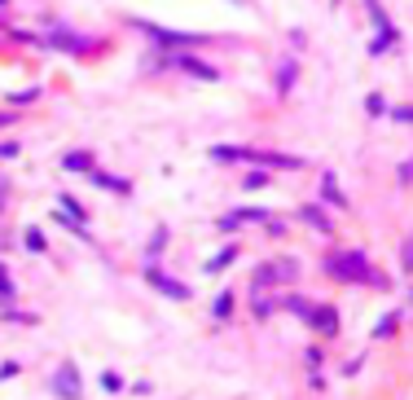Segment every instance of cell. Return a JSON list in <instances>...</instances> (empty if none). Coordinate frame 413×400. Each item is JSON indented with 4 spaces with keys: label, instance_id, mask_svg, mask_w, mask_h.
Listing matches in <instances>:
<instances>
[{
    "label": "cell",
    "instance_id": "cell-17",
    "mask_svg": "<svg viewBox=\"0 0 413 400\" xmlns=\"http://www.w3.org/2000/svg\"><path fill=\"white\" fill-rule=\"evenodd\" d=\"M273 278L277 282H295L299 278V264L295 260H273Z\"/></svg>",
    "mask_w": 413,
    "mask_h": 400
},
{
    "label": "cell",
    "instance_id": "cell-6",
    "mask_svg": "<svg viewBox=\"0 0 413 400\" xmlns=\"http://www.w3.org/2000/svg\"><path fill=\"white\" fill-rule=\"evenodd\" d=\"M242 163H264V167H286V172H299L303 167V159H295V154H273V149H246Z\"/></svg>",
    "mask_w": 413,
    "mask_h": 400
},
{
    "label": "cell",
    "instance_id": "cell-18",
    "mask_svg": "<svg viewBox=\"0 0 413 400\" xmlns=\"http://www.w3.org/2000/svg\"><path fill=\"white\" fill-rule=\"evenodd\" d=\"M211 312H216V321H229V317H234V290H220Z\"/></svg>",
    "mask_w": 413,
    "mask_h": 400
},
{
    "label": "cell",
    "instance_id": "cell-22",
    "mask_svg": "<svg viewBox=\"0 0 413 400\" xmlns=\"http://www.w3.org/2000/svg\"><path fill=\"white\" fill-rule=\"evenodd\" d=\"M101 391H123V379H119L115 369H106V374H101Z\"/></svg>",
    "mask_w": 413,
    "mask_h": 400
},
{
    "label": "cell",
    "instance_id": "cell-16",
    "mask_svg": "<svg viewBox=\"0 0 413 400\" xmlns=\"http://www.w3.org/2000/svg\"><path fill=\"white\" fill-rule=\"evenodd\" d=\"M234 260H238V246H224L220 256H211V260H206V273H224Z\"/></svg>",
    "mask_w": 413,
    "mask_h": 400
},
{
    "label": "cell",
    "instance_id": "cell-11",
    "mask_svg": "<svg viewBox=\"0 0 413 400\" xmlns=\"http://www.w3.org/2000/svg\"><path fill=\"white\" fill-rule=\"evenodd\" d=\"M321 198H325V203H334V207H347V194L339 189V177H334V172H325V177H321Z\"/></svg>",
    "mask_w": 413,
    "mask_h": 400
},
{
    "label": "cell",
    "instance_id": "cell-12",
    "mask_svg": "<svg viewBox=\"0 0 413 400\" xmlns=\"http://www.w3.org/2000/svg\"><path fill=\"white\" fill-rule=\"evenodd\" d=\"M277 308H286V312H295L299 321H313V308H317V304H308L303 295H286V299H277Z\"/></svg>",
    "mask_w": 413,
    "mask_h": 400
},
{
    "label": "cell",
    "instance_id": "cell-29",
    "mask_svg": "<svg viewBox=\"0 0 413 400\" xmlns=\"http://www.w3.org/2000/svg\"><path fill=\"white\" fill-rule=\"evenodd\" d=\"M400 181H404V185H409V181H413V159H409V163H404V167H400Z\"/></svg>",
    "mask_w": 413,
    "mask_h": 400
},
{
    "label": "cell",
    "instance_id": "cell-9",
    "mask_svg": "<svg viewBox=\"0 0 413 400\" xmlns=\"http://www.w3.org/2000/svg\"><path fill=\"white\" fill-rule=\"evenodd\" d=\"M88 177H93V185H97V189H110V194H132V185H127L123 177H110V172H101V167H93Z\"/></svg>",
    "mask_w": 413,
    "mask_h": 400
},
{
    "label": "cell",
    "instance_id": "cell-26",
    "mask_svg": "<svg viewBox=\"0 0 413 400\" xmlns=\"http://www.w3.org/2000/svg\"><path fill=\"white\" fill-rule=\"evenodd\" d=\"M400 264H404V273H413V238L404 242V256H400Z\"/></svg>",
    "mask_w": 413,
    "mask_h": 400
},
{
    "label": "cell",
    "instance_id": "cell-25",
    "mask_svg": "<svg viewBox=\"0 0 413 400\" xmlns=\"http://www.w3.org/2000/svg\"><path fill=\"white\" fill-rule=\"evenodd\" d=\"M392 330H396V317H387V321H378V326H374V339H387Z\"/></svg>",
    "mask_w": 413,
    "mask_h": 400
},
{
    "label": "cell",
    "instance_id": "cell-14",
    "mask_svg": "<svg viewBox=\"0 0 413 400\" xmlns=\"http://www.w3.org/2000/svg\"><path fill=\"white\" fill-rule=\"evenodd\" d=\"M58 211H62L66 220H75V224H88V211H84L80 203H75L70 194H62V198H58Z\"/></svg>",
    "mask_w": 413,
    "mask_h": 400
},
{
    "label": "cell",
    "instance_id": "cell-2",
    "mask_svg": "<svg viewBox=\"0 0 413 400\" xmlns=\"http://www.w3.org/2000/svg\"><path fill=\"white\" fill-rule=\"evenodd\" d=\"M273 286H277V278H273V264H260L255 268V278H251V312L255 317H273Z\"/></svg>",
    "mask_w": 413,
    "mask_h": 400
},
{
    "label": "cell",
    "instance_id": "cell-20",
    "mask_svg": "<svg viewBox=\"0 0 413 400\" xmlns=\"http://www.w3.org/2000/svg\"><path fill=\"white\" fill-rule=\"evenodd\" d=\"M291 80H295V62H281V75H277V93H291Z\"/></svg>",
    "mask_w": 413,
    "mask_h": 400
},
{
    "label": "cell",
    "instance_id": "cell-3",
    "mask_svg": "<svg viewBox=\"0 0 413 400\" xmlns=\"http://www.w3.org/2000/svg\"><path fill=\"white\" fill-rule=\"evenodd\" d=\"M132 27L145 31L154 44H202V36H194V31H167V27H154V22H137V18H132Z\"/></svg>",
    "mask_w": 413,
    "mask_h": 400
},
{
    "label": "cell",
    "instance_id": "cell-4",
    "mask_svg": "<svg viewBox=\"0 0 413 400\" xmlns=\"http://www.w3.org/2000/svg\"><path fill=\"white\" fill-rule=\"evenodd\" d=\"M53 391H58L62 400H80V365H75V361H62V365H58Z\"/></svg>",
    "mask_w": 413,
    "mask_h": 400
},
{
    "label": "cell",
    "instance_id": "cell-24",
    "mask_svg": "<svg viewBox=\"0 0 413 400\" xmlns=\"http://www.w3.org/2000/svg\"><path fill=\"white\" fill-rule=\"evenodd\" d=\"M268 185V172H251L246 177V189H264Z\"/></svg>",
    "mask_w": 413,
    "mask_h": 400
},
{
    "label": "cell",
    "instance_id": "cell-8",
    "mask_svg": "<svg viewBox=\"0 0 413 400\" xmlns=\"http://www.w3.org/2000/svg\"><path fill=\"white\" fill-rule=\"evenodd\" d=\"M176 66L185 70V75H194V80H206V84H216V80H220V70H216V66L194 62V58H176Z\"/></svg>",
    "mask_w": 413,
    "mask_h": 400
},
{
    "label": "cell",
    "instance_id": "cell-31",
    "mask_svg": "<svg viewBox=\"0 0 413 400\" xmlns=\"http://www.w3.org/2000/svg\"><path fill=\"white\" fill-rule=\"evenodd\" d=\"M0 5H5V0H0Z\"/></svg>",
    "mask_w": 413,
    "mask_h": 400
},
{
    "label": "cell",
    "instance_id": "cell-13",
    "mask_svg": "<svg viewBox=\"0 0 413 400\" xmlns=\"http://www.w3.org/2000/svg\"><path fill=\"white\" fill-rule=\"evenodd\" d=\"M48 44H58V48H70V53H88V40H80V36H70V31H53L48 36Z\"/></svg>",
    "mask_w": 413,
    "mask_h": 400
},
{
    "label": "cell",
    "instance_id": "cell-30",
    "mask_svg": "<svg viewBox=\"0 0 413 400\" xmlns=\"http://www.w3.org/2000/svg\"><path fill=\"white\" fill-rule=\"evenodd\" d=\"M9 123H14V115H0V128H9Z\"/></svg>",
    "mask_w": 413,
    "mask_h": 400
},
{
    "label": "cell",
    "instance_id": "cell-15",
    "mask_svg": "<svg viewBox=\"0 0 413 400\" xmlns=\"http://www.w3.org/2000/svg\"><path fill=\"white\" fill-rule=\"evenodd\" d=\"M62 167H66V172H93V154H88V149H75V154H62Z\"/></svg>",
    "mask_w": 413,
    "mask_h": 400
},
{
    "label": "cell",
    "instance_id": "cell-27",
    "mask_svg": "<svg viewBox=\"0 0 413 400\" xmlns=\"http://www.w3.org/2000/svg\"><path fill=\"white\" fill-rule=\"evenodd\" d=\"M392 115H396L400 123H413V106H400V110H392Z\"/></svg>",
    "mask_w": 413,
    "mask_h": 400
},
{
    "label": "cell",
    "instance_id": "cell-7",
    "mask_svg": "<svg viewBox=\"0 0 413 400\" xmlns=\"http://www.w3.org/2000/svg\"><path fill=\"white\" fill-rule=\"evenodd\" d=\"M308 326H317V335H325V339H330V335H339V312H334L330 304H317V308H313V321H308Z\"/></svg>",
    "mask_w": 413,
    "mask_h": 400
},
{
    "label": "cell",
    "instance_id": "cell-10",
    "mask_svg": "<svg viewBox=\"0 0 413 400\" xmlns=\"http://www.w3.org/2000/svg\"><path fill=\"white\" fill-rule=\"evenodd\" d=\"M299 220H303V224H313L317 233H334V224H330V216H325L321 207H313V203H308V207H299Z\"/></svg>",
    "mask_w": 413,
    "mask_h": 400
},
{
    "label": "cell",
    "instance_id": "cell-23",
    "mask_svg": "<svg viewBox=\"0 0 413 400\" xmlns=\"http://www.w3.org/2000/svg\"><path fill=\"white\" fill-rule=\"evenodd\" d=\"M163 242H167V229H163V224H159V229H154V238H150V260H154V256L163 251Z\"/></svg>",
    "mask_w": 413,
    "mask_h": 400
},
{
    "label": "cell",
    "instance_id": "cell-5",
    "mask_svg": "<svg viewBox=\"0 0 413 400\" xmlns=\"http://www.w3.org/2000/svg\"><path fill=\"white\" fill-rule=\"evenodd\" d=\"M145 282L159 290V295H167V299H180V304L189 299V286L176 282V278H167V273H159V268H145Z\"/></svg>",
    "mask_w": 413,
    "mask_h": 400
},
{
    "label": "cell",
    "instance_id": "cell-1",
    "mask_svg": "<svg viewBox=\"0 0 413 400\" xmlns=\"http://www.w3.org/2000/svg\"><path fill=\"white\" fill-rule=\"evenodd\" d=\"M325 273H330V278H339V282H360V286H378V290L392 286V278H387V273H374L370 260L360 256V251H334L325 260Z\"/></svg>",
    "mask_w": 413,
    "mask_h": 400
},
{
    "label": "cell",
    "instance_id": "cell-21",
    "mask_svg": "<svg viewBox=\"0 0 413 400\" xmlns=\"http://www.w3.org/2000/svg\"><path fill=\"white\" fill-rule=\"evenodd\" d=\"M365 110H370L374 119H378V115H387V102H382V93H370V97H365Z\"/></svg>",
    "mask_w": 413,
    "mask_h": 400
},
{
    "label": "cell",
    "instance_id": "cell-28",
    "mask_svg": "<svg viewBox=\"0 0 413 400\" xmlns=\"http://www.w3.org/2000/svg\"><path fill=\"white\" fill-rule=\"evenodd\" d=\"M14 154H18V145H14V141H5V145H0V159H14Z\"/></svg>",
    "mask_w": 413,
    "mask_h": 400
},
{
    "label": "cell",
    "instance_id": "cell-19",
    "mask_svg": "<svg viewBox=\"0 0 413 400\" xmlns=\"http://www.w3.org/2000/svg\"><path fill=\"white\" fill-rule=\"evenodd\" d=\"M22 242H27V251H36V256H44V251H48V246H44V233H40V229H27V233H22Z\"/></svg>",
    "mask_w": 413,
    "mask_h": 400
}]
</instances>
